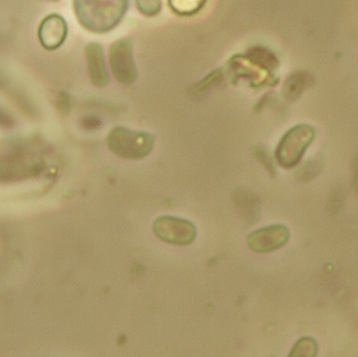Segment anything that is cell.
Segmentation results:
<instances>
[{
	"instance_id": "cell-1",
	"label": "cell",
	"mask_w": 358,
	"mask_h": 357,
	"mask_svg": "<svg viewBox=\"0 0 358 357\" xmlns=\"http://www.w3.org/2000/svg\"><path fill=\"white\" fill-rule=\"evenodd\" d=\"M73 5L81 26L95 34L114 29L129 8L127 0H78Z\"/></svg>"
},
{
	"instance_id": "cell-2",
	"label": "cell",
	"mask_w": 358,
	"mask_h": 357,
	"mask_svg": "<svg viewBox=\"0 0 358 357\" xmlns=\"http://www.w3.org/2000/svg\"><path fill=\"white\" fill-rule=\"evenodd\" d=\"M109 150L127 160L144 159L155 148V136L145 132H134L124 127L112 129L107 137Z\"/></svg>"
},
{
	"instance_id": "cell-3",
	"label": "cell",
	"mask_w": 358,
	"mask_h": 357,
	"mask_svg": "<svg viewBox=\"0 0 358 357\" xmlns=\"http://www.w3.org/2000/svg\"><path fill=\"white\" fill-rule=\"evenodd\" d=\"M315 139V129L310 125H297L287 130L275 151L278 165L287 169L297 166Z\"/></svg>"
},
{
	"instance_id": "cell-4",
	"label": "cell",
	"mask_w": 358,
	"mask_h": 357,
	"mask_svg": "<svg viewBox=\"0 0 358 357\" xmlns=\"http://www.w3.org/2000/svg\"><path fill=\"white\" fill-rule=\"evenodd\" d=\"M152 230L158 239L174 246H188L197 237L194 223L174 216H160L153 223Z\"/></svg>"
},
{
	"instance_id": "cell-5",
	"label": "cell",
	"mask_w": 358,
	"mask_h": 357,
	"mask_svg": "<svg viewBox=\"0 0 358 357\" xmlns=\"http://www.w3.org/2000/svg\"><path fill=\"white\" fill-rule=\"evenodd\" d=\"M109 64L116 80L122 85H131L137 80L138 70L134 58L132 41L120 38L109 49Z\"/></svg>"
},
{
	"instance_id": "cell-6",
	"label": "cell",
	"mask_w": 358,
	"mask_h": 357,
	"mask_svg": "<svg viewBox=\"0 0 358 357\" xmlns=\"http://www.w3.org/2000/svg\"><path fill=\"white\" fill-rule=\"evenodd\" d=\"M289 239L290 230L282 224H275L250 233L247 237V245L253 252L267 254L285 246Z\"/></svg>"
},
{
	"instance_id": "cell-7",
	"label": "cell",
	"mask_w": 358,
	"mask_h": 357,
	"mask_svg": "<svg viewBox=\"0 0 358 357\" xmlns=\"http://www.w3.org/2000/svg\"><path fill=\"white\" fill-rule=\"evenodd\" d=\"M38 41L41 46L47 50H56L62 47L68 36V24L64 18L59 14L48 15L38 27Z\"/></svg>"
},
{
	"instance_id": "cell-8",
	"label": "cell",
	"mask_w": 358,
	"mask_h": 357,
	"mask_svg": "<svg viewBox=\"0 0 358 357\" xmlns=\"http://www.w3.org/2000/svg\"><path fill=\"white\" fill-rule=\"evenodd\" d=\"M88 74L95 88H106L109 84V74L106 66L105 54L101 44L90 43L85 48Z\"/></svg>"
},
{
	"instance_id": "cell-9",
	"label": "cell",
	"mask_w": 358,
	"mask_h": 357,
	"mask_svg": "<svg viewBox=\"0 0 358 357\" xmlns=\"http://www.w3.org/2000/svg\"><path fill=\"white\" fill-rule=\"evenodd\" d=\"M247 58L250 59L253 64L273 71L278 66V59L271 51L268 50L266 48L254 47L247 51Z\"/></svg>"
},
{
	"instance_id": "cell-10",
	"label": "cell",
	"mask_w": 358,
	"mask_h": 357,
	"mask_svg": "<svg viewBox=\"0 0 358 357\" xmlns=\"http://www.w3.org/2000/svg\"><path fill=\"white\" fill-rule=\"evenodd\" d=\"M318 342L311 337H303L296 341L287 357H317Z\"/></svg>"
},
{
	"instance_id": "cell-11",
	"label": "cell",
	"mask_w": 358,
	"mask_h": 357,
	"mask_svg": "<svg viewBox=\"0 0 358 357\" xmlns=\"http://www.w3.org/2000/svg\"><path fill=\"white\" fill-rule=\"evenodd\" d=\"M169 8H172L174 13L182 17H189L193 14L197 13L204 5L206 1H199V0H186V1H169Z\"/></svg>"
},
{
	"instance_id": "cell-12",
	"label": "cell",
	"mask_w": 358,
	"mask_h": 357,
	"mask_svg": "<svg viewBox=\"0 0 358 357\" xmlns=\"http://www.w3.org/2000/svg\"><path fill=\"white\" fill-rule=\"evenodd\" d=\"M306 74L298 72L291 76L287 79L285 88H284V94L289 99H296L301 94V92L304 91L306 86Z\"/></svg>"
},
{
	"instance_id": "cell-13",
	"label": "cell",
	"mask_w": 358,
	"mask_h": 357,
	"mask_svg": "<svg viewBox=\"0 0 358 357\" xmlns=\"http://www.w3.org/2000/svg\"><path fill=\"white\" fill-rule=\"evenodd\" d=\"M137 8H138L141 13L144 14L145 17H156L160 13L162 10V1L159 0H139L136 3Z\"/></svg>"
},
{
	"instance_id": "cell-14",
	"label": "cell",
	"mask_w": 358,
	"mask_h": 357,
	"mask_svg": "<svg viewBox=\"0 0 358 357\" xmlns=\"http://www.w3.org/2000/svg\"><path fill=\"white\" fill-rule=\"evenodd\" d=\"M354 183H355L356 189L358 190V159L355 162V167H354Z\"/></svg>"
}]
</instances>
